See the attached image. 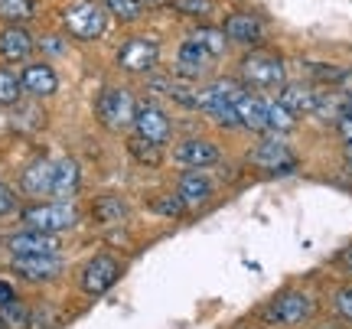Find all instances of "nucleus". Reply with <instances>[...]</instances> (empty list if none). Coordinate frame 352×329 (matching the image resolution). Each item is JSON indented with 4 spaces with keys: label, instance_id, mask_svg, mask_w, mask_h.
<instances>
[{
    "label": "nucleus",
    "instance_id": "37",
    "mask_svg": "<svg viewBox=\"0 0 352 329\" xmlns=\"http://www.w3.org/2000/svg\"><path fill=\"white\" fill-rule=\"evenodd\" d=\"M0 329H3V326H0Z\"/></svg>",
    "mask_w": 352,
    "mask_h": 329
},
{
    "label": "nucleus",
    "instance_id": "8",
    "mask_svg": "<svg viewBox=\"0 0 352 329\" xmlns=\"http://www.w3.org/2000/svg\"><path fill=\"white\" fill-rule=\"evenodd\" d=\"M314 297L303 291H280L271 300V304L264 306V323H271V326H300L307 319L314 317Z\"/></svg>",
    "mask_w": 352,
    "mask_h": 329
},
{
    "label": "nucleus",
    "instance_id": "26",
    "mask_svg": "<svg viewBox=\"0 0 352 329\" xmlns=\"http://www.w3.org/2000/svg\"><path fill=\"white\" fill-rule=\"evenodd\" d=\"M101 7L108 10V16L111 20H118V23H138L140 16H144V0H101Z\"/></svg>",
    "mask_w": 352,
    "mask_h": 329
},
{
    "label": "nucleus",
    "instance_id": "16",
    "mask_svg": "<svg viewBox=\"0 0 352 329\" xmlns=\"http://www.w3.org/2000/svg\"><path fill=\"white\" fill-rule=\"evenodd\" d=\"M36 52V36L23 23H3L0 26V63L23 65Z\"/></svg>",
    "mask_w": 352,
    "mask_h": 329
},
{
    "label": "nucleus",
    "instance_id": "1",
    "mask_svg": "<svg viewBox=\"0 0 352 329\" xmlns=\"http://www.w3.org/2000/svg\"><path fill=\"white\" fill-rule=\"evenodd\" d=\"M235 78L252 91H277L287 82V63L264 46L245 49L235 63Z\"/></svg>",
    "mask_w": 352,
    "mask_h": 329
},
{
    "label": "nucleus",
    "instance_id": "27",
    "mask_svg": "<svg viewBox=\"0 0 352 329\" xmlns=\"http://www.w3.org/2000/svg\"><path fill=\"white\" fill-rule=\"evenodd\" d=\"M147 209H151L153 216L160 218H183L189 212L186 205H183V199L173 192H160V196H151V203H147Z\"/></svg>",
    "mask_w": 352,
    "mask_h": 329
},
{
    "label": "nucleus",
    "instance_id": "25",
    "mask_svg": "<svg viewBox=\"0 0 352 329\" xmlns=\"http://www.w3.org/2000/svg\"><path fill=\"white\" fill-rule=\"evenodd\" d=\"M166 3H170L173 13L186 16L192 23H206V20L215 13V0H166Z\"/></svg>",
    "mask_w": 352,
    "mask_h": 329
},
{
    "label": "nucleus",
    "instance_id": "23",
    "mask_svg": "<svg viewBox=\"0 0 352 329\" xmlns=\"http://www.w3.org/2000/svg\"><path fill=\"white\" fill-rule=\"evenodd\" d=\"M23 85H20V69L0 63V111H10L23 102Z\"/></svg>",
    "mask_w": 352,
    "mask_h": 329
},
{
    "label": "nucleus",
    "instance_id": "34",
    "mask_svg": "<svg viewBox=\"0 0 352 329\" xmlns=\"http://www.w3.org/2000/svg\"><path fill=\"white\" fill-rule=\"evenodd\" d=\"M336 261H340L342 267H346V271H349L352 274V245H346V248H342L340 251V258H336Z\"/></svg>",
    "mask_w": 352,
    "mask_h": 329
},
{
    "label": "nucleus",
    "instance_id": "10",
    "mask_svg": "<svg viewBox=\"0 0 352 329\" xmlns=\"http://www.w3.org/2000/svg\"><path fill=\"white\" fill-rule=\"evenodd\" d=\"M20 85H23V95L33 98V102H50L59 95L63 89V78L56 72V65L50 59H30V63L20 65Z\"/></svg>",
    "mask_w": 352,
    "mask_h": 329
},
{
    "label": "nucleus",
    "instance_id": "32",
    "mask_svg": "<svg viewBox=\"0 0 352 329\" xmlns=\"http://www.w3.org/2000/svg\"><path fill=\"white\" fill-rule=\"evenodd\" d=\"M333 306H336V313H340L342 319L352 323V287H342V291L333 293Z\"/></svg>",
    "mask_w": 352,
    "mask_h": 329
},
{
    "label": "nucleus",
    "instance_id": "18",
    "mask_svg": "<svg viewBox=\"0 0 352 329\" xmlns=\"http://www.w3.org/2000/svg\"><path fill=\"white\" fill-rule=\"evenodd\" d=\"M82 190V166L72 157L52 160V190L50 199H76Z\"/></svg>",
    "mask_w": 352,
    "mask_h": 329
},
{
    "label": "nucleus",
    "instance_id": "12",
    "mask_svg": "<svg viewBox=\"0 0 352 329\" xmlns=\"http://www.w3.org/2000/svg\"><path fill=\"white\" fill-rule=\"evenodd\" d=\"M215 59L209 49H202L196 39H183L179 46H176V56H173V76L186 78V82H206V78L212 76L215 69Z\"/></svg>",
    "mask_w": 352,
    "mask_h": 329
},
{
    "label": "nucleus",
    "instance_id": "21",
    "mask_svg": "<svg viewBox=\"0 0 352 329\" xmlns=\"http://www.w3.org/2000/svg\"><path fill=\"white\" fill-rule=\"evenodd\" d=\"M124 150H127V157H131L138 166H144V170H157V166H164V157H166L164 144H153V140L140 137V134H134V131H127Z\"/></svg>",
    "mask_w": 352,
    "mask_h": 329
},
{
    "label": "nucleus",
    "instance_id": "24",
    "mask_svg": "<svg viewBox=\"0 0 352 329\" xmlns=\"http://www.w3.org/2000/svg\"><path fill=\"white\" fill-rule=\"evenodd\" d=\"M189 39H196L202 49H209L215 56V59H222L226 56V49H228V39H226V33H222V26H212V23H196L192 30L186 33Z\"/></svg>",
    "mask_w": 352,
    "mask_h": 329
},
{
    "label": "nucleus",
    "instance_id": "28",
    "mask_svg": "<svg viewBox=\"0 0 352 329\" xmlns=\"http://www.w3.org/2000/svg\"><path fill=\"white\" fill-rule=\"evenodd\" d=\"M36 16V0H0V20L3 23H30Z\"/></svg>",
    "mask_w": 352,
    "mask_h": 329
},
{
    "label": "nucleus",
    "instance_id": "7",
    "mask_svg": "<svg viewBox=\"0 0 352 329\" xmlns=\"http://www.w3.org/2000/svg\"><path fill=\"white\" fill-rule=\"evenodd\" d=\"M222 33H226L228 46H235V49H258L267 43V20H264L261 13L254 10H232L222 20Z\"/></svg>",
    "mask_w": 352,
    "mask_h": 329
},
{
    "label": "nucleus",
    "instance_id": "2",
    "mask_svg": "<svg viewBox=\"0 0 352 329\" xmlns=\"http://www.w3.org/2000/svg\"><path fill=\"white\" fill-rule=\"evenodd\" d=\"M138 102L140 98L134 95V89L118 85V82H108V85L98 89L91 111H95V121L101 124V131H108V134H127L131 124H134Z\"/></svg>",
    "mask_w": 352,
    "mask_h": 329
},
{
    "label": "nucleus",
    "instance_id": "14",
    "mask_svg": "<svg viewBox=\"0 0 352 329\" xmlns=\"http://www.w3.org/2000/svg\"><path fill=\"white\" fill-rule=\"evenodd\" d=\"M10 271L26 284H50L63 277L65 261L63 254H26V258H10Z\"/></svg>",
    "mask_w": 352,
    "mask_h": 329
},
{
    "label": "nucleus",
    "instance_id": "3",
    "mask_svg": "<svg viewBox=\"0 0 352 329\" xmlns=\"http://www.w3.org/2000/svg\"><path fill=\"white\" fill-rule=\"evenodd\" d=\"M20 225L33 228V231H50V235H65L78 228L82 222V209L76 205V199H36V203L23 205L20 212Z\"/></svg>",
    "mask_w": 352,
    "mask_h": 329
},
{
    "label": "nucleus",
    "instance_id": "19",
    "mask_svg": "<svg viewBox=\"0 0 352 329\" xmlns=\"http://www.w3.org/2000/svg\"><path fill=\"white\" fill-rule=\"evenodd\" d=\"M50 190H52V160L50 157H36L20 173V192L26 199H50Z\"/></svg>",
    "mask_w": 352,
    "mask_h": 329
},
{
    "label": "nucleus",
    "instance_id": "5",
    "mask_svg": "<svg viewBox=\"0 0 352 329\" xmlns=\"http://www.w3.org/2000/svg\"><path fill=\"white\" fill-rule=\"evenodd\" d=\"M248 166L264 177H290L297 173L300 160L280 134H258V140L248 147Z\"/></svg>",
    "mask_w": 352,
    "mask_h": 329
},
{
    "label": "nucleus",
    "instance_id": "13",
    "mask_svg": "<svg viewBox=\"0 0 352 329\" xmlns=\"http://www.w3.org/2000/svg\"><path fill=\"white\" fill-rule=\"evenodd\" d=\"M173 160L183 170H209L222 160V147L209 137H199V134H189V137L173 140Z\"/></svg>",
    "mask_w": 352,
    "mask_h": 329
},
{
    "label": "nucleus",
    "instance_id": "30",
    "mask_svg": "<svg viewBox=\"0 0 352 329\" xmlns=\"http://www.w3.org/2000/svg\"><path fill=\"white\" fill-rule=\"evenodd\" d=\"M36 49L43 52V59H59V56H65L69 52V36H63V33H43V36L36 39Z\"/></svg>",
    "mask_w": 352,
    "mask_h": 329
},
{
    "label": "nucleus",
    "instance_id": "33",
    "mask_svg": "<svg viewBox=\"0 0 352 329\" xmlns=\"http://www.w3.org/2000/svg\"><path fill=\"white\" fill-rule=\"evenodd\" d=\"M16 300V287H13L10 280H0V306H7Z\"/></svg>",
    "mask_w": 352,
    "mask_h": 329
},
{
    "label": "nucleus",
    "instance_id": "6",
    "mask_svg": "<svg viewBox=\"0 0 352 329\" xmlns=\"http://www.w3.org/2000/svg\"><path fill=\"white\" fill-rule=\"evenodd\" d=\"M160 56H164V46L157 36H147V33H134V36L121 39V46L114 52V65L124 72V76H151L160 69Z\"/></svg>",
    "mask_w": 352,
    "mask_h": 329
},
{
    "label": "nucleus",
    "instance_id": "29",
    "mask_svg": "<svg viewBox=\"0 0 352 329\" xmlns=\"http://www.w3.org/2000/svg\"><path fill=\"white\" fill-rule=\"evenodd\" d=\"M0 326L3 329H30V310L26 304L16 297L13 304L0 306Z\"/></svg>",
    "mask_w": 352,
    "mask_h": 329
},
{
    "label": "nucleus",
    "instance_id": "9",
    "mask_svg": "<svg viewBox=\"0 0 352 329\" xmlns=\"http://www.w3.org/2000/svg\"><path fill=\"white\" fill-rule=\"evenodd\" d=\"M131 131L134 134H140V137L153 140V144H170L173 140V117H170V111H166L164 104L157 102V98H140L138 102V111H134V124H131Z\"/></svg>",
    "mask_w": 352,
    "mask_h": 329
},
{
    "label": "nucleus",
    "instance_id": "22",
    "mask_svg": "<svg viewBox=\"0 0 352 329\" xmlns=\"http://www.w3.org/2000/svg\"><path fill=\"white\" fill-rule=\"evenodd\" d=\"M127 216H131V209H127V203L121 196H95V199H91V218H95L101 228L124 225Z\"/></svg>",
    "mask_w": 352,
    "mask_h": 329
},
{
    "label": "nucleus",
    "instance_id": "4",
    "mask_svg": "<svg viewBox=\"0 0 352 329\" xmlns=\"http://www.w3.org/2000/svg\"><path fill=\"white\" fill-rule=\"evenodd\" d=\"M65 36L78 39V43H95L108 33L111 16L101 7V0H69L63 10H59Z\"/></svg>",
    "mask_w": 352,
    "mask_h": 329
},
{
    "label": "nucleus",
    "instance_id": "31",
    "mask_svg": "<svg viewBox=\"0 0 352 329\" xmlns=\"http://www.w3.org/2000/svg\"><path fill=\"white\" fill-rule=\"evenodd\" d=\"M16 212H20V196H16V190H13L10 183L0 179V218L16 216Z\"/></svg>",
    "mask_w": 352,
    "mask_h": 329
},
{
    "label": "nucleus",
    "instance_id": "36",
    "mask_svg": "<svg viewBox=\"0 0 352 329\" xmlns=\"http://www.w3.org/2000/svg\"><path fill=\"white\" fill-rule=\"evenodd\" d=\"M346 160H349V166H352V140H346Z\"/></svg>",
    "mask_w": 352,
    "mask_h": 329
},
{
    "label": "nucleus",
    "instance_id": "11",
    "mask_svg": "<svg viewBox=\"0 0 352 329\" xmlns=\"http://www.w3.org/2000/svg\"><path fill=\"white\" fill-rule=\"evenodd\" d=\"M121 280V261L114 258V254H95V258H88L85 267H82V274H78V287L85 297H101V293H108Z\"/></svg>",
    "mask_w": 352,
    "mask_h": 329
},
{
    "label": "nucleus",
    "instance_id": "15",
    "mask_svg": "<svg viewBox=\"0 0 352 329\" xmlns=\"http://www.w3.org/2000/svg\"><path fill=\"white\" fill-rule=\"evenodd\" d=\"M173 190L189 212H196V209H206V205L215 199V179L209 177L206 170H183V173L176 177Z\"/></svg>",
    "mask_w": 352,
    "mask_h": 329
},
{
    "label": "nucleus",
    "instance_id": "35",
    "mask_svg": "<svg viewBox=\"0 0 352 329\" xmlns=\"http://www.w3.org/2000/svg\"><path fill=\"white\" fill-rule=\"evenodd\" d=\"M342 111L352 114V95H346V98H342Z\"/></svg>",
    "mask_w": 352,
    "mask_h": 329
},
{
    "label": "nucleus",
    "instance_id": "20",
    "mask_svg": "<svg viewBox=\"0 0 352 329\" xmlns=\"http://www.w3.org/2000/svg\"><path fill=\"white\" fill-rule=\"evenodd\" d=\"M274 98L300 117V114H314L316 111V104H320V98H323V91L310 89V85H303V82H284V85L277 89Z\"/></svg>",
    "mask_w": 352,
    "mask_h": 329
},
{
    "label": "nucleus",
    "instance_id": "17",
    "mask_svg": "<svg viewBox=\"0 0 352 329\" xmlns=\"http://www.w3.org/2000/svg\"><path fill=\"white\" fill-rule=\"evenodd\" d=\"M7 251H10V258H26V254H59L63 251V235L20 228V231H13L10 238H7Z\"/></svg>",
    "mask_w": 352,
    "mask_h": 329
}]
</instances>
